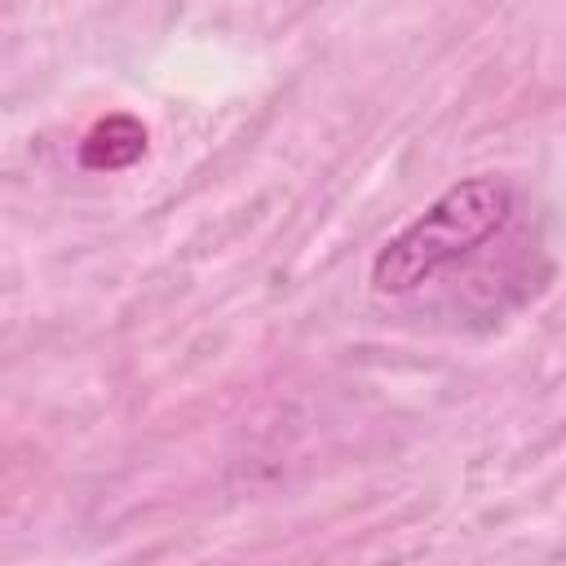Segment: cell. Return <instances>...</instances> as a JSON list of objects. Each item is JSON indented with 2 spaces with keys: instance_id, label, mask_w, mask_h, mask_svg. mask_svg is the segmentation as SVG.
I'll return each instance as SVG.
<instances>
[{
  "instance_id": "cell-1",
  "label": "cell",
  "mask_w": 566,
  "mask_h": 566,
  "mask_svg": "<svg viewBox=\"0 0 566 566\" xmlns=\"http://www.w3.org/2000/svg\"><path fill=\"white\" fill-rule=\"evenodd\" d=\"M513 212V195L495 177H469L442 190L411 226H402L371 261V287L385 296H402L429 283L438 270L478 252Z\"/></svg>"
},
{
  "instance_id": "cell-2",
  "label": "cell",
  "mask_w": 566,
  "mask_h": 566,
  "mask_svg": "<svg viewBox=\"0 0 566 566\" xmlns=\"http://www.w3.org/2000/svg\"><path fill=\"white\" fill-rule=\"evenodd\" d=\"M146 150V128L133 115H111L102 119L84 146H80V164L84 168H124Z\"/></svg>"
}]
</instances>
